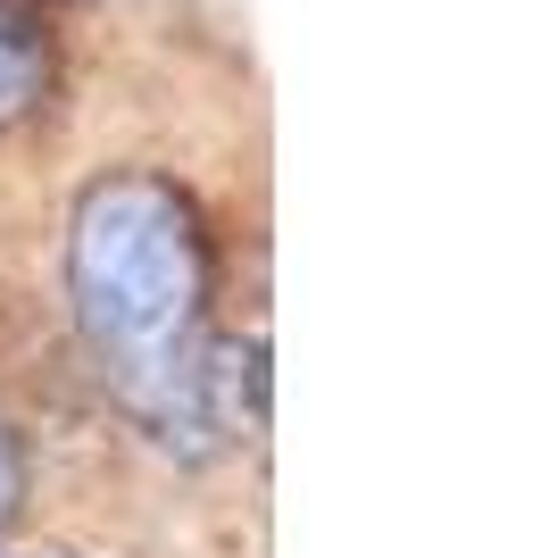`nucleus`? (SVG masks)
Segmentation results:
<instances>
[{
	"instance_id": "1",
	"label": "nucleus",
	"mask_w": 549,
	"mask_h": 558,
	"mask_svg": "<svg viewBox=\"0 0 549 558\" xmlns=\"http://www.w3.org/2000/svg\"><path fill=\"white\" fill-rule=\"evenodd\" d=\"M68 308L109 400L175 459H200L217 425L208 350V226L192 192L150 167L91 175L68 217Z\"/></svg>"
},
{
	"instance_id": "2",
	"label": "nucleus",
	"mask_w": 549,
	"mask_h": 558,
	"mask_svg": "<svg viewBox=\"0 0 549 558\" xmlns=\"http://www.w3.org/2000/svg\"><path fill=\"white\" fill-rule=\"evenodd\" d=\"M59 93V50L25 0H0V134H17Z\"/></svg>"
},
{
	"instance_id": "3",
	"label": "nucleus",
	"mask_w": 549,
	"mask_h": 558,
	"mask_svg": "<svg viewBox=\"0 0 549 558\" xmlns=\"http://www.w3.org/2000/svg\"><path fill=\"white\" fill-rule=\"evenodd\" d=\"M25 492H34V459H25V434L0 417V534L25 517Z\"/></svg>"
}]
</instances>
